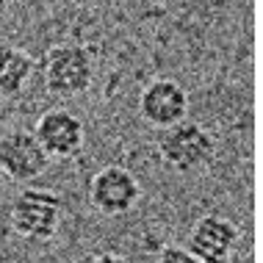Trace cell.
<instances>
[{
    "mask_svg": "<svg viewBox=\"0 0 263 263\" xmlns=\"http://www.w3.org/2000/svg\"><path fill=\"white\" fill-rule=\"evenodd\" d=\"M33 136L47 153V158H72L83 147V122L67 108L42 114L33 127Z\"/></svg>",
    "mask_w": 263,
    "mask_h": 263,
    "instance_id": "obj_7",
    "label": "cell"
},
{
    "mask_svg": "<svg viewBox=\"0 0 263 263\" xmlns=\"http://www.w3.org/2000/svg\"><path fill=\"white\" fill-rule=\"evenodd\" d=\"M139 197V180L125 166H105L89 183V200L105 216H122V213L133 211Z\"/></svg>",
    "mask_w": 263,
    "mask_h": 263,
    "instance_id": "obj_4",
    "label": "cell"
},
{
    "mask_svg": "<svg viewBox=\"0 0 263 263\" xmlns=\"http://www.w3.org/2000/svg\"><path fill=\"white\" fill-rule=\"evenodd\" d=\"M83 263H127V260L119 258V255H114V252H100V255H91V258H86Z\"/></svg>",
    "mask_w": 263,
    "mask_h": 263,
    "instance_id": "obj_11",
    "label": "cell"
},
{
    "mask_svg": "<svg viewBox=\"0 0 263 263\" xmlns=\"http://www.w3.org/2000/svg\"><path fill=\"white\" fill-rule=\"evenodd\" d=\"M61 200L47 189H23L11 205V224L28 241H47L59 230Z\"/></svg>",
    "mask_w": 263,
    "mask_h": 263,
    "instance_id": "obj_3",
    "label": "cell"
},
{
    "mask_svg": "<svg viewBox=\"0 0 263 263\" xmlns=\"http://www.w3.org/2000/svg\"><path fill=\"white\" fill-rule=\"evenodd\" d=\"M47 153L42 150L36 136L28 130H14L0 139V172L14 183H28L47 169Z\"/></svg>",
    "mask_w": 263,
    "mask_h": 263,
    "instance_id": "obj_5",
    "label": "cell"
},
{
    "mask_svg": "<svg viewBox=\"0 0 263 263\" xmlns=\"http://www.w3.org/2000/svg\"><path fill=\"white\" fill-rule=\"evenodd\" d=\"M238 244V227L224 216H202L189 236V252L200 263H227Z\"/></svg>",
    "mask_w": 263,
    "mask_h": 263,
    "instance_id": "obj_8",
    "label": "cell"
},
{
    "mask_svg": "<svg viewBox=\"0 0 263 263\" xmlns=\"http://www.w3.org/2000/svg\"><path fill=\"white\" fill-rule=\"evenodd\" d=\"M155 263H200V260H197L189 250H183V247L166 244V247L158 252V260H155Z\"/></svg>",
    "mask_w": 263,
    "mask_h": 263,
    "instance_id": "obj_10",
    "label": "cell"
},
{
    "mask_svg": "<svg viewBox=\"0 0 263 263\" xmlns=\"http://www.w3.org/2000/svg\"><path fill=\"white\" fill-rule=\"evenodd\" d=\"M158 153H161V161L175 172H194V169L205 166L213 158L216 141L202 125L180 119V122L169 127H161Z\"/></svg>",
    "mask_w": 263,
    "mask_h": 263,
    "instance_id": "obj_1",
    "label": "cell"
},
{
    "mask_svg": "<svg viewBox=\"0 0 263 263\" xmlns=\"http://www.w3.org/2000/svg\"><path fill=\"white\" fill-rule=\"evenodd\" d=\"M139 114L155 127H169L189 114V91L172 78H155L139 95Z\"/></svg>",
    "mask_w": 263,
    "mask_h": 263,
    "instance_id": "obj_6",
    "label": "cell"
},
{
    "mask_svg": "<svg viewBox=\"0 0 263 263\" xmlns=\"http://www.w3.org/2000/svg\"><path fill=\"white\" fill-rule=\"evenodd\" d=\"M45 86L59 97H78L95 81V59L83 45H55L45 53Z\"/></svg>",
    "mask_w": 263,
    "mask_h": 263,
    "instance_id": "obj_2",
    "label": "cell"
},
{
    "mask_svg": "<svg viewBox=\"0 0 263 263\" xmlns=\"http://www.w3.org/2000/svg\"><path fill=\"white\" fill-rule=\"evenodd\" d=\"M36 64L25 50L14 45H0V95L17 97L31 81Z\"/></svg>",
    "mask_w": 263,
    "mask_h": 263,
    "instance_id": "obj_9",
    "label": "cell"
}]
</instances>
